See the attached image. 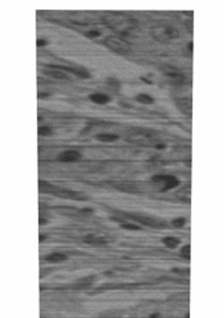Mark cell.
I'll use <instances>...</instances> for the list:
<instances>
[{"instance_id": "e0dca14e", "label": "cell", "mask_w": 224, "mask_h": 318, "mask_svg": "<svg viewBox=\"0 0 224 318\" xmlns=\"http://www.w3.org/2000/svg\"><path fill=\"white\" fill-rule=\"evenodd\" d=\"M47 44V40H43V39H37V46L39 47H43Z\"/></svg>"}, {"instance_id": "5b68a950", "label": "cell", "mask_w": 224, "mask_h": 318, "mask_svg": "<svg viewBox=\"0 0 224 318\" xmlns=\"http://www.w3.org/2000/svg\"><path fill=\"white\" fill-rule=\"evenodd\" d=\"M89 101L94 102V103H98V105H105V103L110 102V98L106 94H102V92H95V94H91L88 96Z\"/></svg>"}, {"instance_id": "30bf717a", "label": "cell", "mask_w": 224, "mask_h": 318, "mask_svg": "<svg viewBox=\"0 0 224 318\" xmlns=\"http://www.w3.org/2000/svg\"><path fill=\"white\" fill-rule=\"evenodd\" d=\"M136 101L140 103H144V105H151V103L154 102V99H153V96L149 94H139L136 96Z\"/></svg>"}, {"instance_id": "8992f818", "label": "cell", "mask_w": 224, "mask_h": 318, "mask_svg": "<svg viewBox=\"0 0 224 318\" xmlns=\"http://www.w3.org/2000/svg\"><path fill=\"white\" fill-rule=\"evenodd\" d=\"M66 259H67V256L65 254H62V252H52V254L44 256V260L51 262V263H59V262H63V260H66Z\"/></svg>"}, {"instance_id": "277c9868", "label": "cell", "mask_w": 224, "mask_h": 318, "mask_svg": "<svg viewBox=\"0 0 224 318\" xmlns=\"http://www.w3.org/2000/svg\"><path fill=\"white\" fill-rule=\"evenodd\" d=\"M44 73L47 76H51L54 79H58V80H69V76L65 73L63 70H59V69L54 68L52 65H48V68L44 69Z\"/></svg>"}, {"instance_id": "7c38bea8", "label": "cell", "mask_w": 224, "mask_h": 318, "mask_svg": "<svg viewBox=\"0 0 224 318\" xmlns=\"http://www.w3.org/2000/svg\"><path fill=\"white\" fill-rule=\"evenodd\" d=\"M186 224V218L180 216V218H175L173 220H172V226L175 227H183Z\"/></svg>"}, {"instance_id": "ffe728a7", "label": "cell", "mask_w": 224, "mask_h": 318, "mask_svg": "<svg viewBox=\"0 0 224 318\" xmlns=\"http://www.w3.org/2000/svg\"><path fill=\"white\" fill-rule=\"evenodd\" d=\"M165 145H157V149H164Z\"/></svg>"}, {"instance_id": "8fae6325", "label": "cell", "mask_w": 224, "mask_h": 318, "mask_svg": "<svg viewBox=\"0 0 224 318\" xmlns=\"http://www.w3.org/2000/svg\"><path fill=\"white\" fill-rule=\"evenodd\" d=\"M180 256L186 259V260H190V245H184L183 248L180 249Z\"/></svg>"}, {"instance_id": "7402d4cb", "label": "cell", "mask_w": 224, "mask_h": 318, "mask_svg": "<svg viewBox=\"0 0 224 318\" xmlns=\"http://www.w3.org/2000/svg\"><path fill=\"white\" fill-rule=\"evenodd\" d=\"M184 318H190V314H188V313H186V315H184Z\"/></svg>"}, {"instance_id": "5bb4252c", "label": "cell", "mask_w": 224, "mask_h": 318, "mask_svg": "<svg viewBox=\"0 0 224 318\" xmlns=\"http://www.w3.org/2000/svg\"><path fill=\"white\" fill-rule=\"evenodd\" d=\"M52 134V128L51 127H40L39 128V135H51Z\"/></svg>"}, {"instance_id": "ba28073f", "label": "cell", "mask_w": 224, "mask_h": 318, "mask_svg": "<svg viewBox=\"0 0 224 318\" xmlns=\"http://www.w3.org/2000/svg\"><path fill=\"white\" fill-rule=\"evenodd\" d=\"M84 243L91 244V245H105L106 240L105 238H101V237H95V236H87L84 238Z\"/></svg>"}, {"instance_id": "44dd1931", "label": "cell", "mask_w": 224, "mask_h": 318, "mask_svg": "<svg viewBox=\"0 0 224 318\" xmlns=\"http://www.w3.org/2000/svg\"><path fill=\"white\" fill-rule=\"evenodd\" d=\"M142 80H143V81H146V83H149V84H150V83H151V81L149 80V79H146V77H142Z\"/></svg>"}, {"instance_id": "3957f363", "label": "cell", "mask_w": 224, "mask_h": 318, "mask_svg": "<svg viewBox=\"0 0 224 318\" xmlns=\"http://www.w3.org/2000/svg\"><path fill=\"white\" fill-rule=\"evenodd\" d=\"M81 158V153L77 150H65L58 156V160L62 162H74Z\"/></svg>"}, {"instance_id": "2e32d148", "label": "cell", "mask_w": 224, "mask_h": 318, "mask_svg": "<svg viewBox=\"0 0 224 318\" xmlns=\"http://www.w3.org/2000/svg\"><path fill=\"white\" fill-rule=\"evenodd\" d=\"M101 36V32H98V30H89L87 32V37H98Z\"/></svg>"}, {"instance_id": "9c48e42d", "label": "cell", "mask_w": 224, "mask_h": 318, "mask_svg": "<svg viewBox=\"0 0 224 318\" xmlns=\"http://www.w3.org/2000/svg\"><path fill=\"white\" fill-rule=\"evenodd\" d=\"M96 139L101 142H114L118 139V136L114 134H99V135H96Z\"/></svg>"}, {"instance_id": "4fadbf2b", "label": "cell", "mask_w": 224, "mask_h": 318, "mask_svg": "<svg viewBox=\"0 0 224 318\" xmlns=\"http://www.w3.org/2000/svg\"><path fill=\"white\" fill-rule=\"evenodd\" d=\"M121 227L122 229H127V230H140V227L135 223H121Z\"/></svg>"}, {"instance_id": "7a4b0ae2", "label": "cell", "mask_w": 224, "mask_h": 318, "mask_svg": "<svg viewBox=\"0 0 224 318\" xmlns=\"http://www.w3.org/2000/svg\"><path fill=\"white\" fill-rule=\"evenodd\" d=\"M106 46H107L110 50L114 51V53H118V54H127L128 53V48H127L125 41L117 39V37H109V39H106Z\"/></svg>"}, {"instance_id": "ac0fdd59", "label": "cell", "mask_w": 224, "mask_h": 318, "mask_svg": "<svg viewBox=\"0 0 224 318\" xmlns=\"http://www.w3.org/2000/svg\"><path fill=\"white\" fill-rule=\"evenodd\" d=\"M149 318H161V314H158V313L150 314V317H149Z\"/></svg>"}, {"instance_id": "d6986e66", "label": "cell", "mask_w": 224, "mask_h": 318, "mask_svg": "<svg viewBox=\"0 0 224 318\" xmlns=\"http://www.w3.org/2000/svg\"><path fill=\"white\" fill-rule=\"evenodd\" d=\"M48 95H50V94H41V92H40V94H39V98H43V96H48Z\"/></svg>"}, {"instance_id": "6da1fadb", "label": "cell", "mask_w": 224, "mask_h": 318, "mask_svg": "<svg viewBox=\"0 0 224 318\" xmlns=\"http://www.w3.org/2000/svg\"><path fill=\"white\" fill-rule=\"evenodd\" d=\"M151 181L153 182H157V183H162L164 187L161 189L162 192L165 190H171V189H175L176 186H179V179L176 176L173 175H154L153 178H151Z\"/></svg>"}, {"instance_id": "9a60e30c", "label": "cell", "mask_w": 224, "mask_h": 318, "mask_svg": "<svg viewBox=\"0 0 224 318\" xmlns=\"http://www.w3.org/2000/svg\"><path fill=\"white\" fill-rule=\"evenodd\" d=\"M107 84H110V85H114V88H116V90H118V87H120V83L117 81L116 79H113V77L107 79Z\"/></svg>"}, {"instance_id": "52a82bcc", "label": "cell", "mask_w": 224, "mask_h": 318, "mask_svg": "<svg viewBox=\"0 0 224 318\" xmlns=\"http://www.w3.org/2000/svg\"><path fill=\"white\" fill-rule=\"evenodd\" d=\"M162 244L165 245L167 248H171V249H175V248L179 247V244H180V240H179L177 237H164L162 238Z\"/></svg>"}]
</instances>
